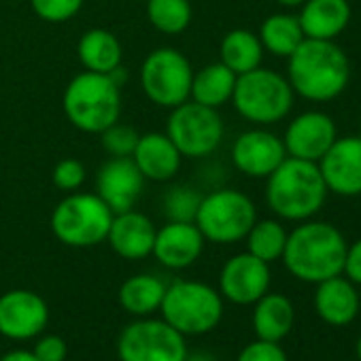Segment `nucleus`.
<instances>
[{"mask_svg":"<svg viewBox=\"0 0 361 361\" xmlns=\"http://www.w3.org/2000/svg\"><path fill=\"white\" fill-rule=\"evenodd\" d=\"M287 81L304 100L329 102L350 81L348 56L334 41L304 39L287 58Z\"/></svg>","mask_w":361,"mask_h":361,"instance_id":"1","label":"nucleus"},{"mask_svg":"<svg viewBox=\"0 0 361 361\" xmlns=\"http://www.w3.org/2000/svg\"><path fill=\"white\" fill-rule=\"evenodd\" d=\"M346 240L342 232L327 221H300L287 234L283 264L291 276L304 283H321L342 274L346 257Z\"/></svg>","mask_w":361,"mask_h":361,"instance_id":"2","label":"nucleus"},{"mask_svg":"<svg viewBox=\"0 0 361 361\" xmlns=\"http://www.w3.org/2000/svg\"><path fill=\"white\" fill-rule=\"evenodd\" d=\"M327 194L317 161L287 155L266 178V202L285 221L312 219L323 209Z\"/></svg>","mask_w":361,"mask_h":361,"instance_id":"3","label":"nucleus"},{"mask_svg":"<svg viewBox=\"0 0 361 361\" xmlns=\"http://www.w3.org/2000/svg\"><path fill=\"white\" fill-rule=\"evenodd\" d=\"M62 106L77 130L100 134L121 117V87L111 75L85 71L66 85Z\"/></svg>","mask_w":361,"mask_h":361,"instance_id":"4","label":"nucleus"},{"mask_svg":"<svg viewBox=\"0 0 361 361\" xmlns=\"http://www.w3.org/2000/svg\"><path fill=\"white\" fill-rule=\"evenodd\" d=\"M159 312L168 325H172L185 338L202 336L221 323L224 298L207 283L174 281L172 285H166Z\"/></svg>","mask_w":361,"mask_h":361,"instance_id":"5","label":"nucleus"},{"mask_svg":"<svg viewBox=\"0 0 361 361\" xmlns=\"http://www.w3.org/2000/svg\"><path fill=\"white\" fill-rule=\"evenodd\" d=\"M293 96L295 94L287 77L257 66L236 77L232 104L247 121L257 126H272L289 115Z\"/></svg>","mask_w":361,"mask_h":361,"instance_id":"6","label":"nucleus"},{"mask_svg":"<svg viewBox=\"0 0 361 361\" xmlns=\"http://www.w3.org/2000/svg\"><path fill=\"white\" fill-rule=\"evenodd\" d=\"M113 215L98 194L73 192L54 209L51 232L66 247H96L106 240Z\"/></svg>","mask_w":361,"mask_h":361,"instance_id":"7","label":"nucleus"},{"mask_svg":"<svg viewBox=\"0 0 361 361\" xmlns=\"http://www.w3.org/2000/svg\"><path fill=\"white\" fill-rule=\"evenodd\" d=\"M255 221L257 209L253 200L238 190L224 188L202 196L194 224L202 232L204 240L215 245H234L245 240Z\"/></svg>","mask_w":361,"mask_h":361,"instance_id":"8","label":"nucleus"},{"mask_svg":"<svg viewBox=\"0 0 361 361\" xmlns=\"http://www.w3.org/2000/svg\"><path fill=\"white\" fill-rule=\"evenodd\" d=\"M194 68L190 60L172 47L153 49L140 68V85L145 96L161 106L174 109L190 100Z\"/></svg>","mask_w":361,"mask_h":361,"instance_id":"9","label":"nucleus"},{"mask_svg":"<svg viewBox=\"0 0 361 361\" xmlns=\"http://www.w3.org/2000/svg\"><path fill=\"white\" fill-rule=\"evenodd\" d=\"M170 111L166 134L183 157L200 159L221 145L226 128L217 109L188 100Z\"/></svg>","mask_w":361,"mask_h":361,"instance_id":"10","label":"nucleus"},{"mask_svg":"<svg viewBox=\"0 0 361 361\" xmlns=\"http://www.w3.org/2000/svg\"><path fill=\"white\" fill-rule=\"evenodd\" d=\"M119 361H185L188 342L164 319H138L117 340Z\"/></svg>","mask_w":361,"mask_h":361,"instance_id":"11","label":"nucleus"},{"mask_svg":"<svg viewBox=\"0 0 361 361\" xmlns=\"http://www.w3.org/2000/svg\"><path fill=\"white\" fill-rule=\"evenodd\" d=\"M49 323L47 302L30 289H11L0 295V336L9 340H30L45 331Z\"/></svg>","mask_w":361,"mask_h":361,"instance_id":"12","label":"nucleus"},{"mask_svg":"<svg viewBox=\"0 0 361 361\" xmlns=\"http://www.w3.org/2000/svg\"><path fill=\"white\" fill-rule=\"evenodd\" d=\"M270 264L255 255L238 253L230 257L219 274V293L224 300L238 306H253L270 289Z\"/></svg>","mask_w":361,"mask_h":361,"instance_id":"13","label":"nucleus"},{"mask_svg":"<svg viewBox=\"0 0 361 361\" xmlns=\"http://www.w3.org/2000/svg\"><path fill=\"white\" fill-rule=\"evenodd\" d=\"M327 192L342 198L361 196V136H342L317 161Z\"/></svg>","mask_w":361,"mask_h":361,"instance_id":"14","label":"nucleus"},{"mask_svg":"<svg viewBox=\"0 0 361 361\" xmlns=\"http://www.w3.org/2000/svg\"><path fill=\"white\" fill-rule=\"evenodd\" d=\"M336 138V123L327 113L306 111L289 121L283 136V145L289 157L319 161Z\"/></svg>","mask_w":361,"mask_h":361,"instance_id":"15","label":"nucleus"},{"mask_svg":"<svg viewBox=\"0 0 361 361\" xmlns=\"http://www.w3.org/2000/svg\"><path fill=\"white\" fill-rule=\"evenodd\" d=\"M145 180L132 157H111L96 174V194L113 213H123L134 209L145 190Z\"/></svg>","mask_w":361,"mask_h":361,"instance_id":"16","label":"nucleus"},{"mask_svg":"<svg viewBox=\"0 0 361 361\" xmlns=\"http://www.w3.org/2000/svg\"><path fill=\"white\" fill-rule=\"evenodd\" d=\"M285 157L283 138L262 128L243 132L232 145L234 166L251 178H268Z\"/></svg>","mask_w":361,"mask_h":361,"instance_id":"17","label":"nucleus"},{"mask_svg":"<svg viewBox=\"0 0 361 361\" xmlns=\"http://www.w3.org/2000/svg\"><path fill=\"white\" fill-rule=\"evenodd\" d=\"M204 236L196 224L185 221H168L155 232V243L151 255L170 270L190 268L204 249Z\"/></svg>","mask_w":361,"mask_h":361,"instance_id":"18","label":"nucleus"},{"mask_svg":"<svg viewBox=\"0 0 361 361\" xmlns=\"http://www.w3.org/2000/svg\"><path fill=\"white\" fill-rule=\"evenodd\" d=\"M155 232L157 230L147 215L130 209V211L113 215L106 240L119 257L136 262V259H145L151 255Z\"/></svg>","mask_w":361,"mask_h":361,"instance_id":"19","label":"nucleus"},{"mask_svg":"<svg viewBox=\"0 0 361 361\" xmlns=\"http://www.w3.org/2000/svg\"><path fill=\"white\" fill-rule=\"evenodd\" d=\"M314 310L327 325L344 327L353 323L359 312V293L355 283L342 274L317 283Z\"/></svg>","mask_w":361,"mask_h":361,"instance_id":"20","label":"nucleus"},{"mask_svg":"<svg viewBox=\"0 0 361 361\" xmlns=\"http://www.w3.org/2000/svg\"><path fill=\"white\" fill-rule=\"evenodd\" d=\"M132 159L145 178L170 180L178 172L183 155L178 153L166 132H147L138 136Z\"/></svg>","mask_w":361,"mask_h":361,"instance_id":"21","label":"nucleus"},{"mask_svg":"<svg viewBox=\"0 0 361 361\" xmlns=\"http://www.w3.org/2000/svg\"><path fill=\"white\" fill-rule=\"evenodd\" d=\"M348 0H306L298 16L306 39L336 41L350 24Z\"/></svg>","mask_w":361,"mask_h":361,"instance_id":"22","label":"nucleus"},{"mask_svg":"<svg viewBox=\"0 0 361 361\" xmlns=\"http://www.w3.org/2000/svg\"><path fill=\"white\" fill-rule=\"evenodd\" d=\"M295 310L287 295L264 293L253 304V331L259 340L281 342L293 327Z\"/></svg>","mask_w":361,"mask_h":361,"instance_id":"23","label":"nucleus"},{"mask_svg":"<svg viewBox=\"0 0 361 361\" xmlns=\"http://www.w3.org/2000/svg\"><path fill=\"white\" fill-rule=\"evenodd\" d=\"M77 56L85 71L109 75L117 66H121L123 49L113 32L104 28H92L81 35L77 45Z\"/></svg>","mask_w":361,"mask_h":361,"instance_id":"24","label":"nucleus"},{"mask_svg":"<svg viewBox=\"0 0 361 361\" xmlns=\"http://www.w3.org/2000/svg\"><path fill=\"white\" fill-rule=\"evenodd\" d=\"M236 77L238 75H234L226 64L213 62V64L200 68L198 73H194L190 98L198 104L219 111V106H224L226 102L232 100Z\"/></svg>","mask_w":361,"mask_h":361,"instance_id":"25","label":"nucleus"},{"mask_svg":"<svg viewBox=\"0 0 361 361\" xmlns=\"http://www.w3.org/2000/svg\"><path fill=\"white\" fill-rule=\"evenodd\" d=\"M166 293L161 279L153 274H134L126 279L119 287V304L126 312L134 317H149L159 310Z\"/></svg>","mask_w":361,"mask_h":361,"instance_id":"26","label":"nucleus"},{"mask_svg":"<svg viewBox=\"0 0 361 361\" xmlns=\"http://www.w3.org/2000/svg\"><path fill=\"white\" fill-rule=\"evenodd\" d=\"M219 62L226 64L234 75H245L257 66H262L264 60V47L255 32L236 28L230 30L221 45H219Z\"/></svg>","mask_w":361,"mask_h":361,"instance_id":"27","label":"nucleus"},{"mask_svg":"<svg viewBox=\"0 0 361 361\" xmlns=\"http://www.w3.org/2000/svg\"><path fill=\"white\" fill-rule=\"evenodd\" d=\"M257 37L262 41L264 51L276 58H289L298 49V45L306 39L298 16L291 13H274L266 18Z\"/></svg>","mask_w":361,"mask_h":361,"instance_id":"28","label":"nucleus"},{"mask_svg":"<svg viewBox=\"0 0 361 361\" xmlns=\"http://www.w3.org/2000/svg\"><path fill=\"white\" fill-rule=\"evenodd\" d=\"M287 230L283 228L281 221L276 219H262L255 221L249 234L245 236L247 240V251L255 255L257 259L272 264L283 257L285 245H287Z\"/></svg>","mask_w":361,"mask_h":361,"instance_id":"29","label":"nucleus"},{"mask_svg":"<svg viewBox=\"0 0 361 361\" xmlns=\"http://www.w3.org/2000/svg\"><path fill=\"white\" fill-rule=\"evenodd\" d=\"M147 20L161 35H180L192 24L190 0H145Z\"/></svg>","mask_w":361,"mask_h":361,"instance_id":"30","label":"nucleus"},{"mask_svg":"<svg viewBox=\"0 0 361 361\" xmlns=\"http://www.w3.org/2000/svg\"><path fill=\"white\" fill-rule=\"evenodd\" d=\"M202 202V196L188 188V185H176L170 188L164 194L161 207H164V217L168 221H185V224H194L196 215H198V207Z\"/></svg>","mask_w":361,"mask_h":361,"instance_id":"31","label":"nucleus"},{"mask_svg":"<svg viewBox=\"0 0 361 361\" xmlns=\"http://www.w3.org/2000/svg\"><path fill=\"white\" fill-rule=\"evenodd\" d=\"M102 147L113 155V157H132L136 142H138V132L126 123L115 121L106 130L100 132Z\"/></svg>","mask_w":361,"mask_h":361,"instance_id":"32","label":"nucleus"},{"mask_svg":"<svg viewBox=\"0 0 361 361\" xmlns=\"http://www.w3.org/2000/svg\"><path fill=\"white\" fill-rule=\"evenodd\" d=\"M85 0H30V5L35 9V13L49 24H64L68 20H73Z\"/></svg>","mask_w":361,"mask_h":361,"instance_id":"33","label":"nucleus"},{"mask_svg":"<svg viewBox=\"0 0 361 361\" xmlns=\"http://www.w3.org/2000/svg\"><path fill=\"white\" fill-rule=\"evenodd\" d=\"M51 178H54V185L58 190H62L66 194H73V192H77L85 183V166L79 159H75V157L60 159L54 166Z\"/></svg>","mask_w":361,"mask_h":361,"instance_id":"34","label":"nucleus"},{"mask_svg":"<svg viewBox=\"0 0 361 361\" xmlns=\"http://www.w3.org/2000/svg\"><path fill=\"white\" fill-rule=\"evenodd\" d=\"M236 361H289L285 350L281 348L279 342H268V340H255L247 344Z\"/></svg>","mask_w":361,"mask_h":361,"instance_id":"35","label":"nucleus"},{"mask_svg":"<svg viewBox=\"0 0 361 361\" xmlns=\"http://www.w3.org/2000/svg\"><path fill=\"white\" fill-rule=\"evenodd\" d=\"M39 361H66L68 357V344L62 336L58 334H47L41 336L32 348Z\"/></svg>","mask_w":361,"mask_h":361,"instance_id":"36","label":"nucleus"},{"mask_svg":"<svg viewBox=\"0 0 361 361\" xmlns=\"http://www.w3.org/2000/svg\"><path fill=\"white\" fill-rule=\"evenodd\" d=\"M342 274H344L350 283L361 285V238L355 240L350 247H346V257H344Z\"/></svg>","mask_w":361,"mask_h":361,"instance_id":"37","label":"nucleus"},{"mask_svg":"<svg viewBox=\"0 0 361 361\" xmlns=\"http://www.w3.org/2000/svg\"><path fill=\"white\" fill-rule=\"evenodd\" d=\"M0 361H39L37 355L32 350H24V348H18V350H9L0 357Z\"/></svg>","mask_w":361,"mask_h":361,"instance_id":"38","label":"nucleus"},{"mask_svg":"<svg viewBox=\"0 0 361 361\" xmlns=\"http://www.w3.org/2000/svg\"><path fill=\"white\" fill-rule=\"evenodd\" d=\"M185 361H217L211 353H204V350H196V353H190L188 350V357Z\"/></svg>","mask_w":361,"mask_h":361,"instance_id":"39","label":"nucleus"},{"mask_svg":"<svg viewBox=\"0 0 361 361\" xmlns=\"http://www.w3.org/2000/svg\"><path fill=\"white\" fill-rule=\"evenodd\" d=\"M276 3L281 5V7H289V9H293V7H302L306 0H276Z\"/></svg>","mask_w":361,"mask_h":361,"instance_id":"40","label":"nucleus"},{"mask_svg":"<svg viewBox=\"0 0 361 361\" xmlns=\"http://www.w3.org/2000/svg\"><path fill=\"white\" fill-rule=\"evenodd\" d=\"M355 350H357V359L361 361V334H359V338H357V346H355Z\"/></svg>","mask_w":361,"mask_h":361,"instance_id":"41","label":"nucleus"},{"mask_svg":"<svg viewBox=\"0 0 361 361\" xmlns=\"http://www.w3.org/2000/svg\"><path fill=\"white\" fill-rule=\"evenodd\" d=\"M359 136H361V121H359Z\"/></svg>","mask_w":361,"mask_h":361,"instance_id":"42","label":"nucleus"}]
</instances>
